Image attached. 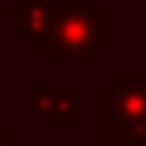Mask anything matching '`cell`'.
Returning <instances> with one entry per match:
<instances>
[{"label": "cell", "mask_w": 146, "mask_h": 146, "mask_svg": "<svg viewBox=\"0 0 146 146\" xmlns=\"http://www.w3.org/2000/svg\"><path fill=\"white\" fill-rule=\"evenodd\" d=\"M112 51V7L109 3H85L61 0L54 3L48 61L54 68L82 65L95 68V61Z\"/></svg>", "instance_id": "1"}, {"label": "cell", "mask_w": 146, "mask_h": 146, "mask_svg": "<svg viewBox=\"0 0 146 146\" xmlns=\"http://www.w3.org/2000/svg\"><path fill=\"white\" fill-rule=\"evenodd\" d=\"M95 126L126 139L146 133V65H119L95 85Z\"/></svg>", "instance_id": "2"}, {"label": "cell", "mask_w": 146, "mask_h": 146, "mask_svg": "<svg viewBox=\"0 0 146 146\" xmlns=\"http://www.w3.org/2000/svg\"><path fill=\"white\" fill-rule=\"evenodd\" d=\"M17 109L31 115L37 129H82L85 95L78 82H44L17 102Z\"/></svg>", "instance_id": "3"}, {"label": "cell", "mask_w": 146, "mask_h": 146, "mask_svg": "<svg viewBox=\"0 0 146 146\" xmlns=\"http://www.w3.org/2000/svg\"><path fill=\"white\" fill-rule=\"evenodd\" d=\"M3 17L17 24V51H24V54H48L54 0H14V3L3 7Z\"/></svg>", "instance_id": "4"}, {"label": "cell", "mask_w": 146, "mask_h": 146, "mask_svg": "<svg viewBox=\"0 0 146 146\" xmlns=\"http://www.w3.org/2000/svg\"><path fill=\"white\" fill-rule=\"evenodd\" d=\"M78 146H133L126 136H119V133H112V129H99V126H88V129H82V139Z\"/></svg>", "instance_id": "5"}, {"label": "cell", "mask_w": 146, "mask_h": 146, "mask_svg": "<svg viewBox=\"0 0 146 146\" xmlns=\"http://www.w3.org/2000/svg\"><path fill=\"white\" fill-rule=\"evenodd\" d=\"M21 143V133L14 126H0V146H17Z\"/></svg>", "instance_id": "6"}, {"label": "cell", "mask_w": 146, "mask_h": 146, "mask_svg": "<svg viewBox=\"0 0 146 146\" xmlns=\"http://www.w3.org/2000/svg\"><path fill=\"white\" fill-rule=\"evenodd\" d=\"M129 143H133V146H146V133H139V136H133Z\"/></svg>", "instance_id": "7"}, {"label": "cell", "mask_w": 146, "mask_h": 146, "mask_svg": "<svg viewBox=\"0 0 146 146\" xmlns=\"http://www.w3.org/2000/svg\"><path fill=\"white\" fill-rule=\"evenodd\" d=\"M54 146H78V143H54Z\"/></svg>", "instance_id": "8"}]
</instances>
